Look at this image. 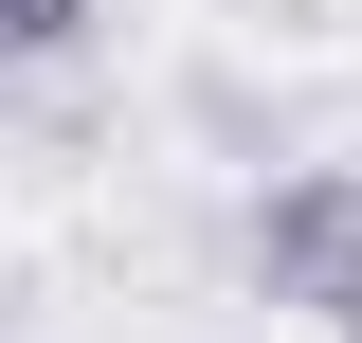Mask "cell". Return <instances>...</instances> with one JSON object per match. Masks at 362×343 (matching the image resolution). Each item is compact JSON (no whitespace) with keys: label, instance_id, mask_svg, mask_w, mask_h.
Instances as JSON below:
<instances>
[{"label":"cell","instance_id":"1","mask_svg":"<svg viewBox=\"0 0 362 343\" xmlns=\"http://www.w3.org/2000/svg\"><path fill=\"white\" fill-rule=\"evenodd\" d=\"M254 289L308 325H362V163H290L254 199Z\"/></svg>","mask_w":362,"mask_h":343},{"label":"cell","instance_id":"3","mask_svg":"<svg viewBox=\"0 0 362 343\" xmlns=\"http://www.w3.org/2000/svg\"><path fill=\"white\" fill-rule=\"evenodd\" d=\"M344 343H362V325H344Z\"/></svg>","mask_w":362,"mask_h":343},{"label":"cell","instance_id":"2","mask_svg":"<svg viewBox=\"0 0 362 343\" xmlns=\"http://www.w3.org/2000/svg\"><path fill=\"white\" fill-rule=\"evenodd\" d=\"M109 37V0H0V73H73Z\"/></svg>","mask_w":362,"mask_h":343}]
</instances>
